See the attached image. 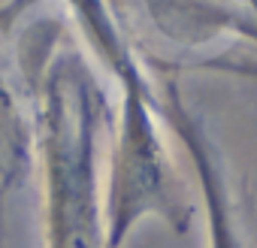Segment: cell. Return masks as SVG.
I'll list each match as a JSON object with an SVG mask.
<instances>
[{
    "mask_svg": "<svg viewBox=\"0 0 257 248\" xmlns=\"http://www.w3.org/2000/svg\"><path fill=\"white\" fill-rule=\"evenodd\" d=\"M100 91L79 55L61 52L40 82L49 248H106L97 179Z\"/></svg>",
    "mask_w": 257,
    "mask_h": 248,
    "instance_id": "1",
    "label": "cell"
},
{
    "mask_svg": "<svg viewBox=\"0 0 257 248\" xmlns=\"http://www.w3.org/2000/svg\"><path fill=\"white\" fill-rule=\"evenodd\" d=\"M161 109L200 176L197 182L203 191V206H206V221H209V227H206L209 248H257V227L251 224L248 209L242 206L239 194L233 191L215 143L203 131L200 118L185 106V100L179 97V88L173 82H167Z\"/></svg>",
    "mask_w": 257,
    "mask_h": 248,
    "instance_id": "2",
    "label": "cell"
}]
</instances>
